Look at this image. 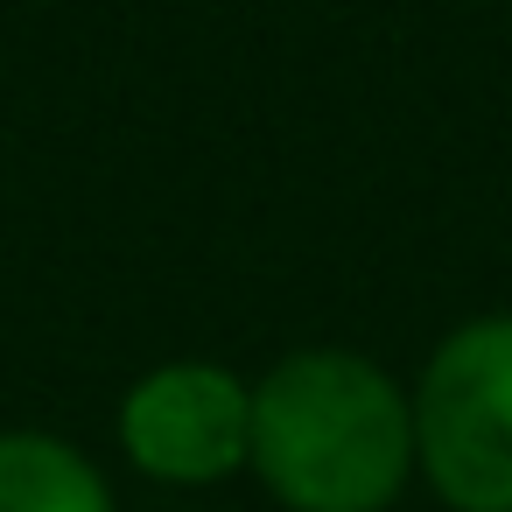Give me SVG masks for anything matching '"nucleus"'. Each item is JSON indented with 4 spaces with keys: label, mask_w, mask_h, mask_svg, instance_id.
I'll return each mask as SVG.
<instances>
[{
    "label": "nucleus",
    "mask_w": 512,
    "mask_h": 512,
    "mask_svg": "<svg viewBox=\"0 0 512 512\" xmlns=\"http://www.w3.org/2000/svg\"><path fill=\"white\" fill-rule=\"evenodd\" d=\"M246 470L288 512H386L414 477V400L365 351H288L253 379Z\"/></svg>",
    "instance_id": "f257e3e1"
},
{
    "label": "nucleus",
    "mask_w": 512,
    "mask_h": 512,
    "mask_svg": "<svg viewBox=\"0 0 512 512\" xmlns=\"http://www.w3.org/2000/svg\"><path fill=\"white\" fill-rule=\"evenodd\" d=\"M414 400V470L449 512H512V316L456 323Z\"/></svg>",
    "instance_id": "f03ea898"
},
{
    "label": "nucleus",
    "mask_w": 512,
    "mask_h": 512,
    "mask_svg": "<svg viewBox=\"0 0 512 512\" xmlns=\"http://www.w3.org/2000/svg\"><path fill=\"white\" fill-rule=\"evenodd\" d=\"M120 449L155 484H225L253 449V386L211 358H169L120 400Z\"/></svg>",
    "instance_id": "7ed1b4c3"
},
{
    "label": "nucleus",
    "mask_w": 512,
    "mask_h": 512,
    "mask_svg": "<svg viewBox=\"0 0 512 512\" xmlns=\"http://www.w3.org/2000/svg\"><path fill=\"white\" fill-rule=\"evenodd\" d=\"M0 512H120L106 470L43 428H0Z\"/></svg>",
    "instance_id": "20e7f679"
}]
</instances>
